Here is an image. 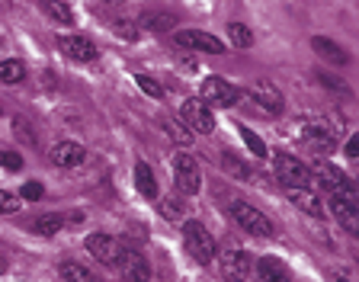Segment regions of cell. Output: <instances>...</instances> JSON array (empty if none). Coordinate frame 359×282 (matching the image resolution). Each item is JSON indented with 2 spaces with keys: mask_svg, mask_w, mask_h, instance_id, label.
<instances>
[{
  "mask_svg": "<svg viewBox=\"0 0 359 282\" xmlns=\"http://www.w3.org/2000/svg\"><path fill=\"white\" fill-rule=\"evenodd\" d=\"M183 241H187V250H189V257H193L196 263H212L215 260V238H212L209 231H205V224H199V222H183Z\"/></svg>",
  "mask_w": 359,
  "mask_h": 282,
  "instance_id": "obj_1",
  "label": "cell"
},
{
  "mask_svg": "<svg viewBox=\"0 0 359 282\" xmlns=\"http://www.w3.org/2000/svg\"><path fill=\"white\" fill-rule=\"evenodd\" d=\"M273 173H276V180L283 186H289V189H305V186H311V170H308V163H302L299 157H292V154L273 157Z\"/></svg>",
  "mask_w": 359,
  "mask_h": 282,
  "instance_id": "obj_2",
  "label": "cell"
},
{
  "mask_svg": "<svg viewBox=\"0 0 359 282\" xmlns=\"http://www.w3.org/2000/svg\"><path fill=\"white\" fill-rule=\"evenodd\" d=\"M173 183H177V193L180 196H196L202 189V170H199V161L193 154H177L173 157Z\"/></svg>",
  "mask_w": 359,
  "mask_h": 282,
  "instance_id": "obj_3",
  "label": "cell"
},
{
  "mask_svg": "<svg viewBox=\"0 0 359 282\" xmlns=\"http://www.w3.org/2000/svg\"><path fill=\"white\" fill-rule=\"evenodd\" d=\"M215 253H218V263H222V269H224L228 279L244 282L247 276L254 273V257H250L247 250H241L234 241H224L222 250H215Z\"/></svg>",
  "mask_w": 359,
  "mask_h": 282,
  "instance_id": "obj_4",
  "label": "cell"
},
{
  "mask_svg": "<svg viewBox=\"0 0 359 282\" xmlns=\"http://www.w3.org/2000/svg\"><path fill=\"white\" fill-rule=\"evenodd\" d=\"M231 218L247 231V234H254V238H269L273 234V222L263 215L260 208H254L250 202H231Z\"/></svg>",
  "mask_w": 359,
  "mask_h": 282,
  "instance_id": "obj_5",
  "label": "cell"
},
{
  "mask_svg": "<svg viewBox=\"0 0 359 282\" xmlns=\"http://www.w3.org/2000/svg\"><path fill=\"white\" fill-rule=\"evenodd\" d=\"M199 93H202L199 100L209 106V109H228V106L238 103V87H231L224 77H205Z\"/></svg>",
  "mask_w": 359,
  "mask_h": 282,
  "instance_id": "obj_6",
  "label": "cell"
},
{
  "mask_svg": "<svg viewBox=\"0 0 359 282\" xmlns=\"http://www.w3.org/2000/svg\"><path fill=\"white\" fill-rule=\"evenodd\" d=\"M116 267H119V273L126 276L128 282H151V263L144 260L135 247H128V244H119Z\"/></svg>",
  "mask_w": 359,
  "mask_h": 282,
  "instance_id": "obj_7",
  "label": "cell"
},
{
  "mask_svg": "<svg viewBox=\"0 0 359 282\" xmlns=\"http://www.w3.org/2000/svg\"><path fill=\"white\" fill-rule=\"evenodd\" d=\"M311 173L318 177V183H321L330 196H344V199H356L350 177H346V173L340 170V167H334V163H318V167H314Z\"/></svg>",
  "mask_w": 359,
  "mask_h": 282,
  "instance_id": "obj_8",
  "label": "cell"
},
{
  "mask_svg": "<svg viewBox=\"0 0 359 282\" xmlns=\"http://www.w3.org/2000/svg\"><path fill=\"white\" fill-rule=\"evenodd\" d=\"M180 119L187 122V128H193V132H199V135H212V132H215V116H212V109L202 103L199 97H193V100H187V103H183Z\"/></svg>",
  "mask_w": 359,
  "mask_h": 282,
  "instance_id": "obj_9",
  "label": "cell"
},
{
  "mask_svg": "<svg viewBox=\"0 0 359 282\" xmlns=\"http://www.w3.org/2000/svg\"><path fill=\"white\" fill-rule=\"evenodd\" d=\"M177 45L180 48H193V52H205V55H224L222 39H215L212 32H202V29H180Z\"/></svg>",
  "mask_w": 359,
  "mask_h": 282,
  "instance_id": "obj_10",
  "label": "cell"
},
{
  "mask_svg": "<svg viewBox=\"0 0 359 282\" xmlns=\"http://www.w3.org/2000/svg\"><path fill=\"white\" fill-rule=\"evenodd\" d=\"M87 250L97 257L103 267H116V257H119V241L106 234V231H93L87 238Z\"/></svg>",
  "mask_w": 359,
  "mask_h": 282,
  "instance_id": "obj_11",
  "label": "cell"
},
{
  "mask_svg": "<svg viewBox=\"0 0 359 282\" xmlns=\"http://www.w3.org/2000/svg\"><path fill=\"white\" fill-rule=\"evenodd\" d=\"M58 48L71 61H97V45L87 36H58Z\"/></svg>",
  "mask_w": 359,
  "mask_h": 282,
  "instance_id": "obj_12",
  "label": "cell"
},
{
  "mask_svg": "<svg viewBox=\"0 0 359 282\" xmlns=\"http://www.w3.org/2000/svg\"><path fill=\"white\" fill-rule=\"evenodd\" d=\"M330 212L340 224H344L350 234L359 231V208H356V199H344V196H330Z\"/></svg>",
  "mask_w": 359,
  "mask_h": 282,
  "instance_id": "obj_13",
  "label": "cell"
},
{
  "mask_svg": "<svg viewBox=\"0 0 359 282\" xmlns=\"http://www.w3.org/2000/svg\"><path fill=\"white\" fill-rule=\"evenodd\" d=\"M250 97H254L266 112H273V116H276V112H283V106H285L283 90H276L269 81H257L254 90H250Z\"/></svg>",
  "mask_w": 359,
  "mask_h": 282,
  "instance_id": "obj_14",
  "label": "cell"
},
{
  "mask_svg": "<svg viewBox=\"0 0 359 282\" xmlns=\"http://www.w3.org/2000/svg\"><path fill=\"white\" fill-rule=\"evenodd\" d=\"M254 269H257V279L260 282H292L285 263L276 260V257H263V260H257Z\"/></svg>",
  "mask_w": 359,
  "mask_h": 282,
  "instance_id": "obj_15",
  "label": "cell"
},
{
  "mask_svg": "<svg viewBox=\"0 0 359 282\" xmlns=\"http://www.w3.org/2000/svg\"><path fill=\"white\" fill-rule=\"evenodd\" d=\"M302 138H305V145H311L314 151H321V154H327V151H334V132L324 126H318V122H311V126H305V132H302Z\"/></svg>",
  "mask_w": 359,
  "mask_h": 282,
  "instance_id": "obj_16",
  "label": "cell"
},
{
  "mask_svg": "<svg viewBox=\"0 0 359 282\" xmlns=\"http://www.w3.org/2000/svg\"><path fill=\"white\" fill-rule=\"evenodd\" d=\"M81 161H83V148L77 141H58L52 148V163H58V167H77Z\"/></svg>",
  "mask_w": 359,
  "mask_h": 282,
  "instance_id": "obj_17",
  "label": "cell"
},
{
  "mask_svg": "<svg viewBox=\"0 0 359 282\" xmlns=\"http://www.w3.org/2000/svg\"><path fill=\"white\" fill-rule=\"evenodd\" d=\"M135 186H138V193H142L148 202H154L157 196H161V193H157L154 170H151V167H148V163H144V161H138V163H135Z\"/></svg>",
  "mask_w": 359,
  "mask_h": 282,
  "instance_id": "obj_18",
  "label": "cell"
},
{
  "mask_svg": "<svg viewBox=\"0 0 359 282\" xmlns=\"http://www.w3.org/2000/svg\"><path fill=\"white\" fill-rule=\"evenodd\" d=\"M289 199H292V206H299L302 212H308L311 218H321L324 215V206H321V199H318V193H311V189H289Z\"/></svg>",
  "mask_w": 359,
  "mask_h": 282,
  "instance_id": "obj_19",
  "label": "cell"
},
{
  "mask_svg": "<svg viewBox=\"0 0 359 282\" xmlns=\"http://www.w3.org/2000/svg\"><path fill=\"white\" fill-rule=\"evenodd\" d=\"M311 45H314V52L321 55V58H327L330 65H350V55H346L337 42H330L327 36H314Z\"/></svg>",
  "mask_w": 359,
  "mask_h": 282,
  "instance_id": "obj_20",
  "label": "cell"
},
{
  "mask_svg": "<svg viewBox=\"0 0 359 282\" xmlns=\"http://www.w3.org/2000/svg\"><path fill=\"white\" fill-rule=\"evenodd\" d=\"M61 279L65 282H100V276L77 260H65L61 263Z\"/></svg>",
  "mask_w": 359,
  "mask_h": 282,
  "instance_id": "obj_21",
  "label": "cell"
},
{
  "mask_svg": "<svg viewBox=\"0 0 359 282\" xmlns=\"http://www.w3.org/2000/svg\"><path fill=\"white\" fill-rule=\"evenodd\" d=\"M157 206H161V215L167 218V222H183L187 218V206H183V199L177 196H157Z\"/></svg>",
  "mask_w": 359,
  "mask_h": 282,
  "instance_id": "obj_22",
  "label": "cell"
},
{
  "mask_svg": "<svg viewBox=\"0 0 359 282\" xmlns=\"http://www.w3.org/2000/svg\"><path fill=\"white\" fill-rule=\"evenodd\" d=\"M39 7H42V13L48 16V20L61 22V26H71V22H74V13H71V7H67L65 0H42Z\"/></svg>",
  "mask_w": 359,
  "mask_h": 282,
  "instance_id": "obj_23",
  "label": "cell"
},
{
  "mask_svg": "<svg viewBox=\"0 0 359 282\" xmlns=\"http://www.w3.org/2000/svg\"><path fill=\"white\" fill-rule=\"evenodd\" d=\"M22 77H26V65H22L20 58L0 61V81L4 83H20Z\"/></svg>",
  "mask_w": 359,
  "mask_h": 282,
  "instance_id": "obj_24",
  "label": "cell"
},
{
  "mask_svg": "<svg viewBox=\"0 0 359 282\" xmlns=\"http://www.w3.org/2000/svg\"><path fill=\"white\" fill-rule=\"evenodd\" d=\"M61 228H65V215H58V212H48V215L36 218V231L42 238H52V234H58Z\"/></svg>",
  "mask_w": 359,
  "mask_h": 282,
  "instance_id": "obj_25",
  "label": "cell"
},
{
  "mask_svg": "<svg viewBox=\"0 0 359 282\" xmlns=\"http://www.w3.org/2000/svg\"><path fill=\"white\" fill-rule=\"evenodd\" d=\"M161 128H164V135L173 141V145H180V148H189V145H193V135H189L187 128L180 126V122L164 119V122H161Z\"/></svg>",
  "mask_w": 359,
  "mask_h": 282,
  "instance_id": "obj_26",
  "label": "cell"
},
{
  "mask_svg": "<svg viewBox=\"0 0 359 282\" xmlns=\"http://www.w3.org/2000/svg\"><path fill=\"white\" fill-rule=\"evenodd\" d=\"M228 39H231L238 48H250V45H254V32L247 29L244 22H228Z\"/></svg>",
  "mask_w": 359,
  "mask_h": 282,
  "instance_id": "obj_27",
  "label": "cell"
},
{
  "mask_svg": "<svg viewBox=\"0 0 359 282\" xmlns=\"http://www.w3.org/2000/svg\"><path fill=\"white\" fill-rule=\"evenodd\" d=\"M142 26L151 32H167L173 29V16H161V13H144L142 16Z\"/></svg>",
  "mask_w": 359,
  "mask_h": 282,
  "instance_id": "obj_28",
  "label": "cell"
},
{
  "mask_svg": "<svg viewBox=\"0 0 359 282\" xmlns=\"http://www.w3.org/2000/svg\"><path fill=\"white\" fill-rule=\"evenodd\" d=\"M241 138L247 141V148H250V154H257V157H266V145H263V138L260 135H254L247 126H241Z\"/></svg>",
  "mask_w": 359,
  "mask_h": 282,
  "instance_id": "obj_29",
  "label": "cell"
},
{
  "mask_svg": "<svg viewBox=\"0 0 359 282\" xmlns=\"http://www.w3.org/2000/svg\"><path fill=\"white\" fill-rule=\"evenodd\" d=\"M112 29H116V36H119V39H126V42H138V26H135V22L116 20V22H112Z\"/></svg>",
  "mask_w": 359,
  "mask_h": 282,
  "instance_id": "obj_30",
  "label": "cell"
},
{
  "mask_svg": "<svg viewBox=\"0 0 359 282\" xmlns=\"http://www.w3.org/2000/svg\"><path fill=\"white\" fill-rule=\"evenodd\" d=\"M45 196V186L39 183V180H29V183L20 189V199H26V202H39Z\"/></svg>",
  "mask_w": 359,
  "mask_h": 282,
  "instance_id": "obj_31",
  "label": "cell"
},
{
  "mask_svg": "<svg viewBox=\"0 0 359 282\" xmlns=\"http://www.w3.org/2000/svg\"><path fill=\"white\" fill-rule=\"evenodd\" d=\"M22 208V199L13 193H0V215H13V212H20Z\"/></svg>",
  "mask_w": 359,
  "mask_h": 282,
  "instance_id": "obj_32",
  "label": "cell"
},
{
  "mask_svg": "<svg viewBox=\"0 0 359 282\" xmlns=\"http://www.w3.org/2000/svg\"><path fill=\"white\" fill-rule=\"evenodd\" d=\"M135 83H138V87H142L144 93H148V97H154V100H161V97H164V90H161V83H157V81H151L148 74H138V77H135Z\"/></svg>",
  "mask_w": 359,
  "mask_h": 282,
  "instance_id": "obj_33",
  "label": "cell"
},
{
  "mask_svg": "<svg viewBox=\"0 0 359 282\" xmlns=\"http://www.w3.org/2000/svg\"><path fill=\"white\" fill-rule=\"evenodd\" d=\"M0 167H4V170H20L22 157L16 154V151H0Z\"/></svg>",
  "mask_w": 359,
  "mask_h": 282,
  "instance_id": "obj_34",
  "label": "cell"
},
{
  "mask_svg": "<svg viewBox=\"0 0 359 282\" xmlns=\"http://www.w3.org/2000/svg\"><path fill=\"white\" fill-rule=\"evenodd\" d=\"M356 154H359V138H356V135H353V138L346 141V157H350V161H353V157H356Z\"/></svg>",
  "mask_w": 359,
  "mask_h": 282,
  "instance_id": "obj_35",
  "label": "cell"
},
{
  "mask_svg": "<svg viewBox=\"0 0 359 282\" xmlns=\"http://www.w3.org/2000/svg\"><path fill=\"white\" fill-rule=\"evenodd\" d=\"M67 222H71V224H83V212H74V215L67 218Z\"/></svg>",
  "mask_w": 359,
  "mask_h": 282,
  "instance_id": "obj_36",
  "label": "cell"
},
{
  "mask_svg": "<svg viewBox=\"0 0 359 282\" xmlns=\"http://www.w3.org/2000/svg\"><path fill=\"white\" fill-rule=\"evenodd\" d=\"M0 273H7V257L0 253Z\"/></svg>",
  "mask_w": 359,
  "mask_h": 282,
  "instance_id": "obj_37",
  "label": "cell"
},
{
  "mask_svg": "<svg viewBox=\"0 0 359 282\" xmlns=\"http://www.w3.org/2000/svg\"><path fill=\"white\" fill-rule=\"evenodd\" d=\"M337 282H350V279H344V276H337Z\"/></svg>",
  "mask_w": 359,
  "mask_h": 282,
  "instance_id": "obj_38",
  "label": "cell"
},
{
  "mask_svg": "<svg viewBox=\"0 0 359 282\" xmlns=\"http://www.w3.org/2000/svg\"><path fill=\"white\" fill-rule=\"evenodd\" d=\"M106 4H122V0H106Z\"/></svg>",
  "mask_w": 359,
  "mask_h": 282,
  "instance_id": "obj_39",
  "label": "cell"
},
{
  "mask_svg": "<svg viewBox=\"0 0 359 282\" xmlns=\"http://www.w3.org/2000/svg\"><path fill=\"white\" fill-rule=\"evenodd\" d=\"M0 42H4V39H0Z\"/></svg>",
  "mask_w": 359,
  "mask_h": 282,
  "instance_id": "obj_40",
  "label": "cell"
}]
</instances>
